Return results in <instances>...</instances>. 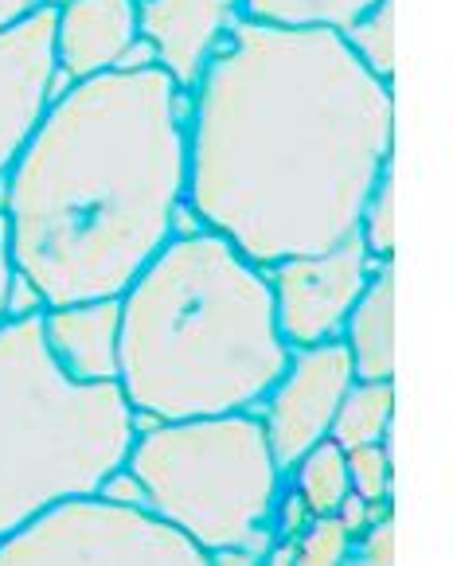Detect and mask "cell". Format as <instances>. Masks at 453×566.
Returning a JSON list of instances; mask_svg holds the SVG:
<instances>
[{"label": "cell", "mask_w": 453, "mask_h": 566, "mask_svg": "<svg viewBox=\"0 0 453 566\" xmlns=\"http://www.w3.org/2000/svg\"><path fill=\"white\" fill-rule=\"evenodd\" d=\"M345 465H348V484L364 500L391 496V446L387 442L352 446V450H345Z\"/></svg>", "instance_id": "20"}, {"label": "cell", "mask_w": 453, "mask_h": 566, "mask_svg": "<svg viewBox=\"0 0 453 566\" xmlns=\"http://www.w3.org/2000/svg\"><path fill=\"white\" fill-rule=\"evenodd\" d=\"M394 418V379H352L333 415L328 438L340 450L368 442H387Z\"/></svg>", "instance_id": "14"}, {"label": "cell", "mask_w": 453, "mask_h": 566, "mask_svg": "<svg viewBox=\"0 0 453 566\" xmlns=\"http://www.w3.org/2000/svg\"><path fill=\"white\" fill-rule=\"evenodd\" d=\"M43 9V0H0V28L17 24V20L32 17V12Z\"/></svg>", "instance_id": "25"}, {"label": "cell", "mask_w": 453, "mask_h": 566, "mask_svg": "<svg viewBox=\"0 0 453 566\" xmlns=\"http://www.w3.org/2000/svg\"><path fill=\"white\" fill-rule=\"evenodd\" d=\"M51 356L78 384H114L122 352V297L48 305L40 313Z\"/></svg>", "instance_id": "11"}, {"label": "cell", "mask_w": 453, "mask_h": 566, "mask_svg": "<svg viewBox=\"0 0 453 566\" xmlns=\"http://www.w3.org/2000/svg\"><path fill=\"white\" fill-rule=\"evenodd\" d=\"M352 555V532L340 524L336 512L313 516L294 539V563L305 566H336Z\"/></svg>", "instance_id": "18"}, {"label": "cell", "mask_w": 453, "mask_h": 566, "mask_svg": "<svg viewBox=\"0 0 453 566\" xmlns=\"http://www.w3.org/2000/svg\"><path fill=\"white\" fill-rule=\"evenodd\" d=\"M394 180H391V165L376 176L368 200L360 211V239L368 242V250L376 259H394V219H391V203H394Z\"/></svg>", "instance_id": "19"}, {"label": "cell", "mask_w": 453, "mask_h": 566, "mask_svg": "<svg viewBox=\"0 0 453 566\" xmlns=\"http://www.w3.org/2000/svg\"><path fill=\"white\" fill-rule=\"evenodd\" d=\"M376 262L379 259L360 239V231H352L348 239L333 242L317 254H294V259H277L262 266L282 340L289 348L336 340Z\"/></svg>", "instance_id": "7"}, {"label": "cell", "mask_w": 453, "mask_h": 566, "mask_svg": "<svg viewBox=\"0 0 453 566\" xmlns=\"http://www.w3.org/2000/svg\"><path fill=\"white\" fill-rule=\"evenodd\" d=\"M188 196V91L168 71L67 83L0 180L9 254L48 305L122 297L177 234Z\"/></svg>", "instance_id": "2"}, {"label": "cell", "mask_w": 453, "mask_h": 566, "mask_svg": "<svg viewBox=\"0 0 453 566\" xmlns=\"http://www.w3.org/2000/svg\"><path fill=\"white\" fill-rule=\"evenodd\" d=\"M391 28H394V0H379V4H371L356 24H348L345 32H340L364 67H368L371 75L387 78V83L394 78V32Z\"/></svg>", "instance_id": "17"}, {"label": "cell", "mask_w": 453, "mask_h": 566, "mask_svg": "<svg viewBox=\"0 0 453 566\" xmlns=\"http://www.w3.org/2000/svg\"><path fill=\"white\" fill-rule=\"evenodd\" d=\"M289 481L302 492V500L309 504L313 516H328L336 512V504L348 496V465H345V450L333 442V438H320L313 450H305L302 458L289 469Z\"/></svg>", "instance_id": "16"}, {"label": "cell", "mask_w": 453, "mask_h": 566, "mask_svg": "<svg viewBox=\"0 0 453 566\" xmlns=\"http://www.w3.org/2000/svg\"><path fill=\"white\" fill-rule=\"evenodd\" d=\"M391 149V83L345 35L239 17L188 91L185 203L254 266L317 254L360 227Z\"/></svg>", "instance_id": "1"}, {"label": "cell", "mask_w": 453, "mask_h": 566, "mask_svg": "<svg viewBox=\"0 0 453 566\" xmlns=\"http://www.w3.org/2000/svg\"><path fill=\"white\" fill-rule=\"evenodd\" d=\"M122 465L145 484V504L203 555L246 551L262 563L274 543L282 484L254 410L177 418L134 433Z\"/></svg>", "instance_id": "5"}, {"label": "cell", "mask_w": 453, "mask_h": 566, "mask_svg": "<svg viewBox=\"0 0 453 566\" xmlns=\"http://www.w3.org/2000/svg\"><path fill=\"white\" fill-rule=\"evenodd\" d=\"M289 359L262 266L223 234H172L122 293L118 387L152 422L254 410Z\"/></svg>", "instance_id": "3"}, {"label": "cell", "mask_w": 453, "mask_h": 566, "mask_svg": "<svg viewBox=\"0 0 453 566\" xmlns=\"http://www.w3.org/2000/svg\"><path fill=\"white\" fill-rule=\"evenodd\" d=\"M371 4H379V0H239V12L246 20H259V24L345 32Z\"/></svg>", "instance_id": "15"}, {"label": "cell", "mask_w": 453, "mask_h": 566, "mask_svg": "<svg viewBox=\"0 0 453 566\" xmlns=\"http://www.w3.org/2000/svg\"><path fill=\"white\" fill-rule=\"evenodd\" d=\"M63 83L67 78L55 63V9L43 4L32 17L0 28V180Z\"/></svg>", "instance_id": "9"}, {"label": "cell", "mask_w": 453, "mask_h": 566, "mask_svg": "<svg viewBox=\"0 0 453 566\" xmlns=\"http://www.w3.org/2000/svg\"><path fill=\"white\" fill-rule=\"evenodd\" d=\"M141 67H157V51H152V43L145 40V35H137V40L118 55L114 71H141Z\"/></svg>", "instance_id": "24"}, {"label": "cell", "mask_w": 453, "mask_h": 566, "mask_svg": "<svg viewBox=\"0 0 453 566\" xmlns=\"http://www.w3.org/2000/svg\"><path fill=\"white\" fill-rule=\"evenodd\" d=\"M12 277H17V266H12V254H9V223H4V211H0V321L9 317Z\"/></svg>", "instance_id": "23"}, {"label": "cell", "mask_w": 453, "mask_h": 566, "mask_svg": "<svg viewBox=\"0 0 453 566\" xmlns=\"http://www.w3.org/2000/svg\"><path fill=\"white\" fill-rule=\"evenodd\" d=\"M32 563H208L180 527L157 512L118 504L102 492L63 496L0 539V566Z\"/></svg>", "instance_id": "6"}, {"label": "cell", "mask_w": 453, "mask_h": 566, "mask_svg": "<svg viewBox=\"0 0 453 566\" xmlns=\"http://www.w3.org/2000/svg\"><path fill=\"white\" fill-rule=\"evenodd\" d=\"M137 40V0H67L55 9V63L67 83L114 71Z\"/></svg>", "instance_id": "12"}, {"label": "cell", "mask_w": 453, "mask_h": 566, "mask_svg": "<svg viewBox=\"0 0 453 566\" xmlns=\"http://www.w3.org/2000/svg\"><path fill=\"white\" fill-rule=\"evenodd\" d=\"M239 17V0H137V35L152 43L157 67L192 91Z\"/></svg>", "instance_id": "10"}, {"label": "cell", "mask_w": 453, "mask_h": 566, "mask_svg": "<svg viewBox=\"0 0 453 566\" xmlns=\"http://www.w3.org/2000/svg\"><path fill=\"white\" fill-rule=\"evenodd\" d=\"M340 340L356 379H394V259H379L348 313Z\"/></svg>", "instance_id": "13"}, {"label": "cell", "mask_w": 453, "mask_h": 566, "mask_svg": "<svg viewBox=\"0 0 453 566\" xmlns=\"http://www.w3.org/2000/svg\"><path fill=\"white\" fill-rule=\"evenodd\" d=\"M336 516H340V524H345L348 532L360 535L376 516H387V509H383V500H364L360 492L348 489V496L336 504Z\"/></svg>", "instance_id": "22"}, {"label": "cell", "mask_w": 453, "mask_h": 566, "mask_svg": "<svg viewBox=\"0 0 453 566\" xmlns=\"http://www.w3.org/2000/svg\"><path fill=\"white\" fill-rule=\"evenodd\" d=\"M43 4H48V9H63V4H67V0H43Z\"/></svg>", "instance_id": "26"}, {"label": "cell", "mask_w": 453, "mask_h": 566, "mask_svg": "<svg viewBox=\"0 0 453 566\" xmlns=\"http://www.w3.org/2000/svg\"><path fill=\"white\" fill-rule=\"evenodd\" d=\"M352 379V359H348V348L340 336L289 348L282 375L254 407L262 433L270 442V453H274L282 473H289L305 450H313L320 438H328L333 415Z\"/></svg>", "instance_id": "8"}, {"label": "cell", "mask_w": 453, "mask_h": 566, "mask_svg": "<svg viewBox=\"0 0 453 566\" xmlns=\"http://www.w3.org/2000/svg\"><path fill=\"white\" fill-rule=\"evenodd\" d=\"M364 563H394V520L379 516L376 524L364 527V543L356 547Z\"/></svg>", "instance_id": "21"}, {"label": "cell", "mask_w": 453, "mask_h": 566, "mask_svg": "<svg viewBox=\"0 0 453 566\" xmlns=\"http://www.w3.org/2000/svg\"><path fill=\"white\" fill-rule=\"evenodd\" d=\"M40 313L0 321V539L55 500L98 492L137 433L118 379L78 384L55 364Z\"/></svg>", "instance_id": "4"}]
</instances>
